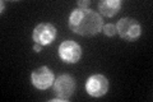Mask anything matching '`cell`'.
<instances>
[{
  "label": "cell",
  "mask_w": 153,
  "mask_h": 102,
  "mask_svg": "<svg viewBox=\"0 0 153 102\" xmlns=\"http://www.w3.org/2000/svg\"><path fill=\"white\" fill-rule=\"evenodd\" d=\"M56 35L57 31L51 23H40L33 30L32 38L35 43H40V45L45 46V45H50L55 40Z\"/></svg>",
  "instance_id": "cell-4"
},
{
  "label": "cell",
  "mask_w": 153,
  "mask_h": 102,
  "mask_svg": "<svg viewBox=\"0 0 153 102\" xmlns=\"http://www.w3.org/2000/svg\"><path fill=\"white\" fill-rule=\"evenodd\" d=\"M116 30H117V33L120 35V37L126 41H134L137 38H139V36L142 35L140 23L137 19L130 18V17L121 18L117 22Z\"/></svg>",
  "instance_id": "cell-3"
},
{
  "label": "cell",
  "mask_w": 153,
  "mask_h": 102,
  "mask_svg": "<svg viewBox=\"0 0 153 102\" xmlns=\"http://www.w3.org/2000/svg\"><path fill=\"white\" fill-rule=\"evenodd\" d=\"M89 4H91V0H79L78 7H79V9H88Z\"/></svg>",
  "instance_id": "cell-10"
},
{
  "label": "cell",
  "mask_w": 153,
  "mask_h": 102,
  "mask_svg": "<svg viewBox=\"0 0 153 102\" xmlns=\"http://www.w3.org/2000/svg\"><path fill=\"white\" fill-rule=\"evenodd\" d=\"M59 55L63 61L68 64H74L79 61L82 56V47L73 40H66L59 47Z\"/></svg>",
  "instance_id": "cell-6"
},
{
  "label": "cell",
  "mask_w": 153,
  "mask_h": 102,
  "mask_svg": "<svg viewBox=\"0 0 153 102\" xmlns=\"http://www.w3.org/2000/svg\"><path fill=\"white\" fill-rule=\"evenodd\" d=\"M87 93L92 97H101L107 93L108 91V80L102 74H94L89 77L85 83Z\"/></svg>",
  "instance_id": "cell-7"
},
{
  "label": "cell",
  "mask_w": 153,
  "mask_h": 102,
  "mask_svg": "<svg viewBox=\"0 0 153 102\" xmlns=\"http://www.w3.org/2000/svg\"><path fill=\"white\" fill-rule=\"evenodd\" d=\"M4 12V3H1V13Z\"/></svg>",
  "instance_id": "cell-12"
},
{
  "label": "cell",
  "mask_w": 153,
  "mask_h": 102,
  "mask_svg": "<svg viewBox=\"0 0 153 102\" xmlns=\"http://www.w3.org/2000/svg\"><path fill=\"white\" fill-rule=\"evenodd\" d=\"M121 1L120 0H102L98 3V10L105 17H114L120 12Z\"/></svg>",
  "instance_id": "cell-8"
},
{
  "label": "cell",
  "mask_w": 153,
  "mask_h": 102,
  "mask_svg": "<svg viewBox=\"0 0 153 102\" xmlns=\"http://www.w3.org/2000/svg\"><path fill=\"white\" fill-rule=\"evenodd\" d=\"M69 27L80 36H94L102 31L101 16L92 9H75L69 16Z\"/></svg>",
  "instance_id": "cell-1"
},
{
  "label": "cell",
  "mask_w": 153,
  "mask_h": 102,
  "mask_svg": "<svg viewBox=\"0 0 153 102\" xmlns=\"http://www.w3.org/2000/svg\"><path fill=\"white\" fill-rule=\"evenodd\" d=\"M31 80H32V84L35 86L37 89H47L49 87L54 84L55 75L50 68L41 66L32 71Z\"/></svg>",
  "instance_id": "cell-5"
},
{
  "label": "cell",
  "mask_w": 153,
  "mask_h": 102,
  "mask_svg": "<svg viewBox=\"0 0 153 102\" xmlns=\"http://www.w3.org/2000/svg\"><path fill=\"white\" fill-rule=\"evenodd\" d=\"M102 31H103V33L106 36H108V37H111V36H115L117 33V30H116V26L115 24H111V23H108V24H106V26H103L102 27Z\"/></svg>",
  "instance_id": "cell-9"
},
{
  "label": "cell",
  "mask_w": 153,
  "mask_h": 102,
  "mask_svg": "<svg viewBox=\"0 0 153 102\" xmlns=\"http://www.w3.org/2000/svg\"><path fill=\"white\" fill-rule=\"evenodd\" d=\"M75 91V80L73 77L68 74L60 75L55 82H54V93L56 96L55 100H51V102L56 101H68L71 95Z\"/></svg>",
  "instance_id": "cell-2"
},
{
  "label": "cell",
  "mask_w": 153,
  "mask_h": 102,
  "mask_svg": "<svg viewBox=\"0 0 153 102\" xmlns=\"http://www.w3.org/2000/svg\"><path fill=\"white\" fill-rule=\"evenodd\" d=\"M41 50H42V45H40V43H35V45H33V51L40 52Z\"/></svg>",
  "instance_id": "cell-11"
}]
</instances>
